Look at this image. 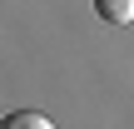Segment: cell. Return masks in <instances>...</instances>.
Segmentation results:
<instances>
[{"label": "cell", "instance_id": "6da1fadb", "mask_svg": "<svg viewBox=\"0 0 134 129\" xmlns=\"http://www.w3.org/2000/svg\"><path fill=\"white\" fill-rule=\"evenodd\" d=\"M94 15L104 25H129L134 20V0H94Z\"/></svg>", "mask_w": 134, "mask_h": 129}, {"label": "cell", "instance_id": "7a4b0ae2", "mask_svg": "<svg viewBox=\"0 0 134 129\" xmlns=\"http://www.w3.org/2000/svg\"><path fill=\"white\" fill-rule=\"evenodd\" d=\"M0 129H55L45 114H35V109H15V114H5Z\"/></svg>", "mask_w": 134, "mask_h": 129}]
</instances>
